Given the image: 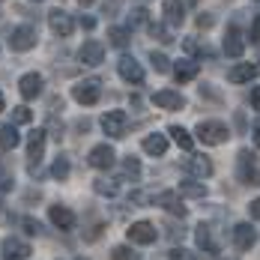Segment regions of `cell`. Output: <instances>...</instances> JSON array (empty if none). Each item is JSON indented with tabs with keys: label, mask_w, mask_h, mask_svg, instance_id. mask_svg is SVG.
<instances>
[{
	"label": "cell",
	"mask_w": 260,
	"mask_h": 260,
	"mask_svg": "<svg viewBox=\"0 0 260 260\" xmlns=\"http://www.w3.org/2000/svg\"><path fill=\"white\" fill-rule=\"evenodd\" d=\"M48 218H51L54 228H60V231H72L75 228V212L69 207H60V204L48 207Z\"/></svg>",
	"instance_id": "e0dca14e"
},
{
	"label": "cell",
	"mask_w": 260,
	"mask_h": 260,
	"mask_svg": "<svg viewBox=\"0 0 260 260\" xmlns=\"http://www.w3.org/2000/svg\"><path fill=\"white\" fill-rule=\"evenodd\" d=\"M182 48H185L188 54H204V48H201V42H198L194 36H188V39L182 42Z\"/></svg>",
	"instance_id": "ab89813d"
},
{
	"label": "cell",
	"mask_w": 260,
	"mask_h": 260,
	"mask_svg": "<svg viewBox=\"0 0 260 260\" xmlns=\"http://www.w3.org/2000/svg\"><path fill=\"white\" fill-rule=\"evenodd\" d=\"M242 51H245V39H242V33L236 27H231L224 33V54L228 57H242Z\"/></svg>",
	"instance_id": "44dd1931"
},
{
	"label": "cell",
	"mask_w": 260,
	"mask_h": 260,
	"mask_svg": "<svg viewBox=\"0 0 260 260\" xmlns=\"http://www.w3.org/2000/svg\"><path fill=\"white\" fill-rule=\"evenodd\" d=\"M185 168H188V174H191V177H198V180H207V177H212V161H209L207 156H191Z\"/></svg>",
	"instance_id": "cb8c5ba5"
},
{
	"label": "cell",
	"mask_w": 260,
	"mask_h": 260,
	"mask_svg": "<svg viewBox=\"0 0 260 260\" xmlns=\"http://www.w3.org/2000/svg\"><path fill=\"white\" fill-rule=\"evenodd\" d=\"M3 108H6V99H3V93H0V111H3Z\"/></svg>",
	"instance_id": "c3c4849f"
},
{
	"label": "cell",
	"mask_w": 260,
	"mask_h": 260,
	"mask_svg": "<svg viewBox=\"0 0 260 260\" xmlns=\"http://www.w3.org/2000/svg\"><path fill=\"white\" fill-rule=\"evenodd\" d=\"M93 188H96V194H108V198L117 194V182H111V180H96Z\"/></svg>",
	"instance_id": "d590c367"
},
{
	"label": "cell",
	"mask_w": 260,
	"mask_h": 260,
	"mask_svg": "<svg viewBox=\"0 0 260 260\" xmlns=\"http://www.w3.org/2000/svg\"><path fill=\"white\" fill-rule=\"evenodd\" d=\"M248 212H251V218H260V198H254V201L248 204Z\"/></svg>",
	"instance_id": "b9f144b4"
},
{
	"label": "cell",
	"mask_w": 260,
	"mask_h": 260,
	"mask_svg": "<svg viewBox=\"0 0 260 260\" xmlns=\"http://www.w3.org/2000/svg\"><path fill=\"white\" fill-rule=\"evenodd\" d=\"M123 174L132 177V180H138V177H141V161H138L135 156H129L126 161H123Z\"/></svg>",
	"instance_id": "836d02e7"
},
{
	"label": "cell",
	"mask_w": 260,
	"mask_h": 260,
	"mask_svg": "<svg viewBox=\"0 0 260 260\" xmlns=\"http://www.w3.org/2000/svg\"><path fill=\"white\" fill-rule=\"evenodd\" d=\"M168 260H201L194 251H188V248H171V254Z\"/></svg>",
	"instance_id": "8d00e7d4"
},
{
	"label": "cell",
	"mask_w": 260,
	"mask_h": 260,
	"mask_svg": "<svg viewBox=\"0 0 260 260\" xmlns=\"http://www.w3.org/2000/svg\"><path fill=\"white\" fill-rule=\"evenodd\" d=\"M168 135H171V138L177 141V147H180V150L191 153V147H194V138H191L188 132L182 129V126H171V129H168Z\"/></svg>",
	"instance_id": "4316f807"
},
{
	"label": "cell",
	"mask_w": 260,
	"mask_h": 260,
	"mask_svg": "<svg viewBox=\"0 0 260 260\" xmlns=\"http://www.w3.org/2000/svg\"><path fill=\"white\" fill-rule=\"evenodd\" d=\"M42 153H45V129H36V132H30V138H27V158H30V171L39 165Z\"/></svg>",
	"instance_id": "9a60e30c"
},
{
	"label": "cell",
	"mask_w": 260,
	"mask_h": 260,
	"mask_svg": "<svg viewBox=\"0 0 260 260\" xmlns=\"http://www.w3.org/2000/svg\"><path fill=\"white\" fill-rule=\"evenodd\" d=\"M150 36L158 39V42H174V36H171V30L165 24H150Z\"/></svg>",
	"instance_id": "e575fe53"
},
{
	"label": "cell",
	"mask_w": 260,
	"mask_h": 260,
	"mask_svg": "<svg viewBox=\"0 0 260 260\" xmlns=\"http://www.w3.org/2000/svg\"><path fill=\"white\" fill-rule=\"evenodd\" d=\"M21 228H24L27 234H42V224H39V221H36V218H21Z\"/></svg>",
	"instance_id": "74e56055"
},
{
	"label": "cell",
	"mask_w": 260,
	"mask_h": 260,
	"mask_svg": "<svg viewBox=\"0 0 260 260\" xmlns=\"http://www.w3.org/2000/svg\"><path fill=\"white\" fill-rule=\"evenodd\" d=\"M129 114L126 111H105L102 114V132L108 138H126Z\"/></svg>",
	"instance_id": "3957f363"
},
{
	"label": "cell",
	"mask_w": 260,
	"mask_h": 260,
	"mask_svg": "<svg viewBox=\"0 0 260 260\" xmlns=\"http://www.w3.org/2000/svg\"><path fill=\"white\" fill-rule=\"evenodd\" d=\"M81 27H84V30H93V27H96V18H93V15H81Z\"/></svg>",
	"instance_id": "7bdbcfd3"
},
{
	"label": "cell",
	"mask_w": 260,
	"mask_h": 260,
	"mask_svg": "<svg viewBox=\"0 0 260 260\" xmlns=\"http://www.w3.org/2000/svg\"><path fill=\"white\" fill-rule=\"evenodd\" d=\"M221 260H224V257H221ZM231 260H234V257H231Z\"/></svg>",
	"instance_id": "816d5d0a"
},
{
	"label": "cell",
	"mask_w": 260,
	"mask_h": 260,
	"mask_svg": "<svg viewBox=\"0 0 260 260\" xmlns=\"http://www.w3.org/2000/svg\"><path fill=\"white\" fill-rule=\"evenodd\" d=\"M117 72H120V78L129 81V84H141L144 81V69H141V63L135 60V57H120V63H117Z\"/></svg>",
	"instance_id": "7c38bea8"
},
{
	"label": "cell",
	"mask_w": 260,
	"mask_h": 260,
	"mask_svg": "<svg viewBox=\"0 0 260 260\" xmlns=\"http://www.w3.org/2000/svg\"><path fill=\"white\" fill-rule=\"evenodd\" d=\"M180 194H182V198H194V201H204V198H207V185H204V182H194V180L180 182Z\"/></svg>",
	"instance_id": "484cf974"
},
{
	"label": "cell",
	"mask_w": 260,
	"mask_h": 260,
	"mask_svg": "<svg viewBox=\"0 0 260 260\" xmlns=\"http://www.w3.org/2000/svg\"><path fill=\"white\" fill-rule=\"evenodd\" d=\"M231 236H234V245L239 248V251H251V248H254V242H257V231H254L248 221H239V224H234Z\"/></svg>",
	"instance_id": "ba28073f"
},
{
	"label": "cell",
	"mask_w": 260,
	"mask_h": 260,
	"mask_svg": "<svg viewBox=\"0 0 260 260\" xmlns=\"http://www.w3.org/2000/svg\"><path fill=\"white\" fill-rule=\"evenodd\" d=\"M251 105L254 111H260V87H251Z\"/></svg>",
	"instance_id": "ee69618b"
},
{
	"label": "cell",
	"mask_w": 260,
	"mask_h": 260,
	"mask_svg": "<svg viewBox=\"0 0 260 260\" xmlns=\"http://www.w3.org/2000/svg\"><path fill=\"white\" fill-rule=\"evenodd\" d=\"M78 60L84 63V66H99V63L105 60V45L96 42V39H87V42L81 45V51H78Z\"/></svg>",
	"instance_id": "4fadbf2b"
},
{
	"label": "cell",
	"mask_w": 260,
	"mask_h": 260,
	"mask_svg": "<svg viewBox=\"0 0 260 260\" xmlns=\"http://www.w3.org/2000/svg\"><path fill=\"white\" fill-rule=\"evenodd\" d=\"M257 78V66L254 63H236L228 69V81L231 84H251V81Z\"/></svg>",
	"instance_id": "ac0fdd59"
},
{
	"label": "cell",
	"mask_w": 260,
	"mask_h": 260,
	"mask_svg": "<svg viewBox=\"0 0 260 260\" xmlns=\"http://www.w3.org/2000/svg\"><path fill=\"white\" fill-rule=\"evenodd\" d=\"M12 174L6 171V168H0V191H12Z\"/></svg>",
	"instance_id": "f35d334b"
},
{
	"label": "cell",
	"mask_w": 260,
	"mask_h": 260,
	"mask_svg": "<svg viewBox=\"0 0 260 260\" xmlns=\"http://www.w3.org/2000/svg\"><path fill=\"white\" fill-rule=\"evenodd\" d=\"M48 24H51V30L57 33V36H72V30H75V18L66 12V9H51L48 12Z\"/></svg>",
	"instance_id": "9c48e42d"
},
{
	"label": "cell",
	"mask_w": 260,
	"mask_h": 260,
	"mask_svg": "<svg viewBox=\"0 0 260 260\" xmlns=\"http://www.w3.org/2000/svg\"><path fill=\"white\" fill-rule=\"evenodd\" d=\"M36 3H39V0H36Z\"/></svg>",
	"instance_id": "f5cc1de1"
},
{
	"label": "cell",
	"mask_w": 260,
	"mask_h": 260,
	"mask_svg": "<svg viewBox=\"0 0 260 260\" xmlns=\"http://www.w3.org/2000/svg\"><path fill=\"white\" fill-rule=\"evenodd\" d=\"M254 144H257V147H260V120H257V123H254Z\"/></svg>",
	"instance_id": "bcb514c9"
},
{
	"label": "cell",
	"mask_w": 260,
	"mask_h": 260,
	"mask_svg": "<svg viewBox=\"0 0 260 260\" xmlns=\"http://www.w3.org/2000/svg\"><path fill=\"white\" fill-rule=\"evenodd\" d=\"M147 18H150V12H147L144 6H135V9L129 12V18H126V24H129V30H135V27L147 24Z\"/></svg>",
	"instance_id": "f546056e"
},
{
	"label": "cell",
	"mask_w": 260,
	"mask_h": 260,
	"mask_svg": "<svg viewBox=\"0 0 260 260\" xmlns=\"http://www.w3.org/2000/svg\"><path fill=\"white\" fill-rule=\"evenodd\" d=\"M30 120H33V114H30V108H27V105L12 108V123H15V126H24V123H30Z\"/></svg>",
	"instance_id": "1f68e13d"
},
{
	"label": "cell",
	"mask_w": 260,
	"mask_h": 260,
	"mask_svg": "<svg viewBox=\"0 0 260 260\" xmlns=\"http://www.w3.org/2000/svg\"><path fill=\"white\" fill-rule=\"evenodd\" d=\"M254 3H260V0H254Z\"/></svg>",
	"instance_id": "f907efd6"
},
{
	"label": "cell",
	"mask_w": 260,
	"mask_h": 260,
	"mask_svg": "<svg viewBox=\"0 0 260 260\" xmlns=\"http://www.w3.org/2000/svg\"><path fill=\"white\" fill-rule=\"evenodd\" d=\"M150 63H153V69H156V72H171V60H168L161 51L150 54Z\"/></svg>",
	"instance_id": "d6a6232c"
},
{
	"label": "cell",
	"mask_w": 260,
	"mask_h": 260,
	"mask_svg": "<svg viewBox=\"0 0 260 260\" xmlns=\"http://www.w3.org/2000/svg\"><path fill=\"white\" fill-rule=\"evenodd\" d=\"M111 260H141V254L132 245H114L111 248Z\"/></svg>",
	"instance_id": "4dcf8cb0"
},
{
	"label": "cell",
	"mask_w": 260,
	"mask_h": 260,
	"mask_svg": "<svg viewBox=\"0 0 260 260\" xmlns=\"http://www.w3.org/2000/svg\"><path fill=\"white\" fill-rule=\"evenodd\" d=\"M251 42H260V15H254V21H251Z\"/></svg>",
	"instance_id": "60d3db41"
},
{
	"label": "cell",
	"mask_w": 260,
	"mask_h": 260,
	"mask_svg": "<svg viewBox=\"0 0 260 260\" xmlns=\"http://www.w3.org/2000/svg\"><path fill=\"white\" fill-rule=\"evenodd\" d=\"M161 15H165V21L171 27H177L185 21V3L182 0H165L161 3Z\"/></svg>",
	"instance_id": "d6986e66"
},
{
	"label": "cell",
	"mask_w": 260,
	"mask_h": 260,
	"mask_svg": "<svg viewBox=\"0 0 260 260\" xmlns=\"http://www.w3.org/2000/svg\"><path fill=\"white\" fill-rule=\"evenodd\" d=\"M141 147H144V153H147V156H165V153H168V138H165V135H158V132H153V135H147V138H144V144H141Z\"/></svg>",
	"instance_id": "603a6c76"
},
{
	"label": "cell",
	"mask_w": 260,
	"mask_h": 260,
	"mask_svg": "<svg viewBox=\"0 0 260 260\" xmlns=\"http://www.w3.org/2000/svg\"><path fill=\"white\" fill-rule=\"evenodd\" d=\"M126 234H129V242H132V245H153V242L158 239L156 224H150V221H135Z\"/></svg>",
	"instance_id": "52a82bcc"
},
{
	"label": "cell",
	"mask_w": 260,
	"mask_h": 260,
	"mask_svg": "<svg viewBox=\"0 0 260 260\" xmlns=\"http://www.w3.org/2000/svg\"><path fill=\"white\" fill-rule=\"evenodd\" d=\"M69 171H72V165H69V158L66 156H57L51 165V177L54 180H66L69 177Z\"/></svg>",
	"instance_id": "f1b7e54d"
},
{
	"label": "cell",
	"mask_w": 260,
	"mask_h": 260,
	"mask_svg": "<svg viewBox=\"0 0 260 260\" xmlns=\"http://www.w3.org/2000/svg\"><path fill=\"white\" fill-rule=\"evenodd\" d=\"M102 96V81L99 78H84L72 87V99L78 105H96Z\"/></svg>",
	"instance_id": "7a4b0ae2"
},
{
	"label": "cell",
	"mask_w": 260,
	"mask_h": 260,
	"mask_svg": "<svg viewBox=\"0 0 260 260\" xmlns=\"http://www.w3.org/2000/svg\"><path fill=\"white\" fill-rule=\"evenodd\" d=\"M81 6H93V3H96V0H78Z\"/></svg>",
	"instance_id": "7dc6e473"
},
{
	"label": "cell",
	"mask_w": 260,
	"mask_h": 260,
	"mask_svg": "<svg viewBox=\"0 0 260 260\" xmlns=\"http://www.w3.org/2000/svg\"><path fill=\"white\" fill-rule=\"evenodd\" d=\"M153 105L161 108V111H182L185 108V99H182L177 90H158V93H153Z\"/></svg>",
	"instance_id": "2e32d148"
},
{
	"label": "cell",
	"mask_w": 260,
	"mask_h": 260,
	"mask_svg": "<svg viewBox=\"0 0 260 260\" xmlns=\"http://www.w3.org/2000/svg\"><path fill=\"white\" fill-rule=\"evenodd\" d=\"M194 132H198V141H204L207 147H218V144H224L231 138V129L221 120H201Z\"/></svg>",
	"instance_id": "6da1fadb"
},
{
	"label": "cell",
	"mask_w": 260,
	"mask_h": 260,
	"mask_svg": "<svg viewBox=\"0 0 260 260\" xmlns=\"http://www.w3.org/2000/svg\"><path fill=\"white\" fill-rule=\"evenodd\" d=\"M194 239H198V248H201V251H207V254H218V239H215V234H212L209 224H198Z\"/></svg>",
	"instance_id": "ffe728a7"
},
{
	"label": "cell",
	"mask_w": 260,
	"mask_h": 260,
	"mask_svg": "<svg viewBox=\"0 0 260 260\" xmlns=\"http://www.w3.org/2000/svg\"><path fill=\"white\" fill-rule=\"evenodd\" d=\"M30 254H33L30 251V242L18 239V236H6L3 239V257L6 260H27Z\"/></svg>",
	"instance_id": "8fae6325"
},
{
	"label": "cell",
	"mask_w": 260,
	"mask_h": 260,
	"mask_svg": "<svg viewBox=\"0 0 260 260\" xmlns=\"http://www.w3.org/2000/svg\"><path fill=\"white\" fill-rule=\"evenodd\" d=\"M236 165H239V180L245 182V185H260V168L248 150H239Z\"/></svg>",
	"instance_id": "277c9868"
},
{
	"label": "cell",
	"mask_w": 260,
	"mask_h": 260,
	"mask_svg": "<svg viewBox=\"0 0 260 260\" xmlns=\"http://www.w3.org/2000/svg\"><path fill=\"white\" fill-rule=\"evenodd\" d=\"M87 161H90L96 171H111V168H114V161H117V153H114V147H111V144H96V147L90 150Z\"/></svg>",
	"instance_id": "8992f818"
},
{
	"label": "cell",
	"mask_w": 260,
	"mask_h": 260,
	"mask_svg": "<svg viewBox=\"0 0 260 260\" xmlns=\"http://www.w3.org/2000/svg\"><path fill=\"white\" fill-rule=\"evenodd\" d=\"M42 87H45V78H42L39 72H27V75H21V81H18V93L24 96L27 102H30V99H39V96H42Z\"/></svg>",
	"instance_id": "30bf717a"
},
{
	"label": "cell",
	"mask_w": 260,
	"mask_h": 260,
	"mask_svg": "<svg viewBox=\"0 0 260 260\" xmlns=\"http://www.w3.org/2000/svg\"><path fill=\"white\" fill-rule=\"evenodd\" d=\"M108 39L114 48H126L129 45V27H111L108 30Z\"/></svg>",
	"instance_id": "83f0119b"
},
{
	"label": "cell",
	"mask_w": 260,
	"mask_h": 260,
	"mask_svg": "<svg viewBox=\"0 0 260 260\" xmlns=\"http://www.w3.org/2000/svg\"><path fill=\"white\" fill-rule=\"evenodd\" d=\"M198 27H201V30H204V27H212V15H201V18H198Z\"/></svg>",
	"instance_id": "f6af8a7d"
},
{
	"label": "cell",
	"mask_w": 260,
	"mask_h": 260,
	"mask_svg": "<svg viewBox=\"0 0 260 260\" xmlns=\"http://www.w3.org/2000/svg\"><path fill=\"white\" fill-rule=\"evenodd\" d=\"M198 72H201V63H194L191 57L177 60V66H174V75H177V81H180V84H185V81H191V78H198Z\"/></svg>",
	"instance_id": "7402d4cb"
},
{
	"label": "cell",
	"mask_w": 260,
	"mask_h": 260,
	"mask_svg": "<svg viewBox=\"0 0 260 260\" xmlns=\"http://www.w3.org/2000/svg\"><path fill=\"white\" fill-rule=\"evenodd\" d=\"M18 144H21V135H18V129H15V123H9V126L0 129V150H3V153L15 150Z\"/></svg>",
	"instance_id": "d4e9b609"
},
{
	"label": "cell",
	"mask_w": 260,
	"mask_h": 260,
	"mask_svg": "<svg viewBox=\"0 0 260 260\" xmlns=\"http://www.w3.org/2000/svg\"><path fill=\"white\" fill-rule=\"evenodd\" d=\"M36 27H30V24H21V27H15L12 30V36H9V48L12 51H30V48H36Z\"/></svg>",
	"instance_id": "5b68a950"
},
{
	"label": "cell",
	"mask_w": 260,
	"mask_h": 260,
	"mask_svg": "<svg viewBox=\"0 0 260 260\" xmlns=\"http://www.w3.org/2000/svg\"><path fill=\"white\" fill-rule=\"evenodd\" d=\"M188 3H201V0H188Z\"/></svg>",
	"instance_id": "681fc988"
},
{
	"label": "cell",
	"mask_w": 260,
	"mask_h": 260,
	"mask_svg": "<svg viewBox=\"0 0 260 260\" xmlns=\"http://www.w3.org/2000/svg\"><path fill=\"white\" fill-rule=\"evenodd\" d=\"M153 204H156V207H165L168 212H174V215H180V218L185 215L180 191H158V194H153Z\"/></svg>",
	"instance_id": "5bb4252c"
}]
</instances>
